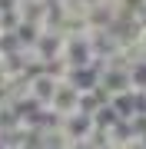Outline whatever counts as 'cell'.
Masks as SVG:
<instances>
[{
    "instance_id": "1",
    "label": "cell",
    "mask_w": 146,
    "mask_h": 149,
    "mask_svg": "<svg viewBox=\"0 0 146 149\" xmlns=\"http://www.w3.org/2000/svg\"><path fill=\"white\" fill-rule=\"evenodd\" d=\"M80 93L83 90H76V86L70 80H63L57 86V93H53V100H50V113H53L57 119H66V116H73V113H80Z\"/></svg>"
},
{
    "instance_id": "2",
    "label": "cell",
    "mask_w": 146,
    "mask_h": 149,
    "mask_svg": "<svg viewBox=\"0 0 146 149\" xmlns=\"http://www.w3.org/2000/svg\"><path fill=\"white\" fill-rule=\"evenodd\" d=\"M119 20V7L116 0H96V3L87 10V23L90 30H113Z\"/></svg>"
},
{
    "instance_id": "3",
    "label": "cell",
    "mask_w": 146,
    "mask_h": 149,
    "mask_svg": "<svg viewBox=\"0 0 146 149\" xmlns=\"http://www.w3.org/2000/svg\"><path fill=\"white\" fill-rule=\"evenodd\" d=\"M60 83H63V80H53L50 73H37V76H30V80H27V96L37 103V106H43V109H47Z\"/></svg>"
},
{
    "instance_id": "4",
    "label": "cell",
    "mask_w": 146,
    "mask_h": 149,
    "mask_svg": "<svg viewBox=\"0 0 146 149\" xmlns=\"http://www.w3.org/2000/svg\"><path fill=\"white\" fill-rule=\"evenodd\" d=\"M119 13H133V17H143L146 13V0H116Z\"/></svg>"
},
{
    "instance_id": "5",
    "label": "cell",
    "mask_w": 146,
    "mask_h": 149,
    "mask_svg": "<svg viewBox=\"0 0 146 149\" xmlns=\"http://www.w3.org/2000/svg\"><path fill=\"white\" fill-rule=\"evenodd\" d=\"M20 10V0H0V13H13Z\"/></svg>"
},
{
    "instance_id": "6",
    "label": "cell",
    "mask_w": 146,
    "mask_h": 149,
    "mask_svg": "<svg viewBox=\"0 0 146 149\" xmlns=\"http://www.w3.org/2000/svg\"><path fill=\"white\" fill-rule=\"evenodd\" d=\"M123 149H146V143H143V139H130Z\"/></svg>"
},
{
    "instance_id": "7",
    "label": "cell",
    "mask_w": 146,
    "mask_h": 149,
    "mask_svg": "<svg viewBox=\"0 0 146 149\" xmlns=\"http://www.w3.org/2000/svg\"><path fill=\"white\" fill-rule=\"evenodd\" d=\"M140 47L146 50V23H143V37H140Z\"/></svg>"
},
{
    "instance_id": "8",
    "label": "cell",
    "mask_w": 146,
    "mask_h": 149,
    "mask_svg": "<svg viewBox=\"0 0 146 149\" xmlns=\"http://www.w3.org/2000/svg\"><path fill=\"white\" fill-rule=\"evenodd\" d=\"M0 33H3V13H0Z\"/></svg>"
}]
</instances>
